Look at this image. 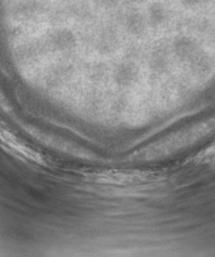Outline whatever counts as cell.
I'll return each mask as SVG.
<instances>
[{
	"label": "cell",
	"instance_id": "cell-1",
	"mask_svg": "<svg viewBox=\"0 0 215 257\" xmlns=\"http://www.w3.org/2000/svg\"><path fill=\"white\" fill-rule=\"evenodd\" d=\"M193 160L195 163L201 164V165L215 162V143L209 146L208 148L204 149L199 154H197Z\"/></svg>",
	"mask_w": 215,
	"mask_h": 257
}]
</instances>
